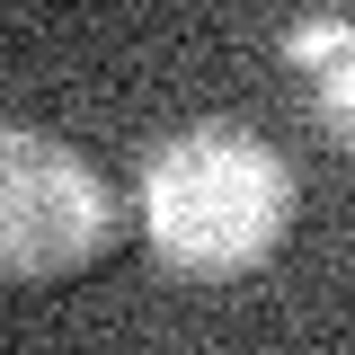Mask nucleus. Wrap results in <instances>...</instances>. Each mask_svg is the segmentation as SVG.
Returning a JSON list of instances; mask_svg holds the SVG:
<instances>
[{"mask_svg":"<svg viewBox=\"0 0 355 355\" xmlns=\"http://www.w3.org/2000/svg\"><path fill=\"white\" fill-rule=\"evenodd\" d=\"M133 222H142L151 258L169 275H187V284H240L293 231V169L240 125H187L142 160Z\"/></svg>","mask_w":355,"mask_h":355,"instance_id":"nucleus-1","label":"nucleus"},{"mask_svg":"<svg viewBox=\"0 0 355 355\" xmlns=\"http://www.w3.org/2000/svg\"><path fill=\"white\" fill-rule=\"evenodd\" d=\"M133 231V205L71 142L36 125H0V284L89 275Z\"/></svg>","mask_w":355,"mask_h":355,"instance_id":"nucleus-2","label":"nucleus"},{"mask_svg":"<svg viewBox=\"0 0 355 355\" xmlns=\"http://www.w3.org/2000/svg\"><path fill=\"white\" fill-rule=\"evenodd\" d=\"M293 53H302V62H320V89H311L320 133H329L338 151H355V36H347V27H302V36H293Z\"/></svg>","mask_w":355,"mask_h":355,"instance_id":"nucleus-3","label":"nucleus"}]
</instances>
